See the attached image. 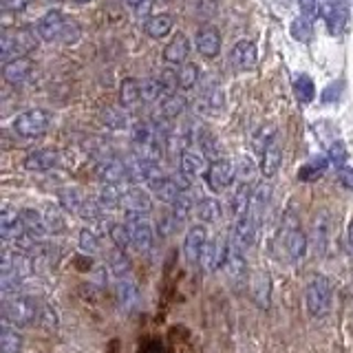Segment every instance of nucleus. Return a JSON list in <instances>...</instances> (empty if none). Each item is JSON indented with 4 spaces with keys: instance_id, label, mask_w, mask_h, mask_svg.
I'll use <instances>...</instances> for the list:
<instances>
[{
    "instance_id": "obj_1",
    "label": "nucleus",
    "mask_w": 353,
    "mask_h": 353,
    "mask_svg": "<svg viewBox=\"0 0 353 353\" xmlns=\"http://www.w3.org/2000/svg\"><path fill=\"white\" fill-rule=\"evenodd\" d=\"M40 44V36L36 27H20V29H5L0 38V55L3 62L14 58H25L31 51H36Z\"/></svg>"
},
{
    "instance_id": "obj_2",
    "label": "nucleus",
    "mask_w": 353,
    "mask_h": 353,
    "mask_svg": "<svg viewBox=\"0 0 353 353\" xmlns=\"http://www.w3.org/2000/svg\"><path fill=\"white\" fill-rule=\"evenodd\" d=\"M334 301V285L325 274H314L305 287V307L312 318H325L331 312Z\"/></svg>"
},
{
    "instance_id": "obj_3",
    "label": "nucleus",
    "mask_w": 353,
    "mask_h": 353,
    "mask_svg": "<svg viewBox=\"0 0 353 353\" xmlns=\"http://www.w3.org/2000/svg\"><path fill=\"white\" fill-rule=\"evenodd\" d=\"M40 305L36 298L31 296H14L11 301L5 305V323L14 325L18 329L22 327H31L33 323L40 320Z\"/></svg>"
},
{
    "instance_id": "obj_4",
    "label": "nucleus",
    "mask_w": 353,
    "mask_h": 353,
    "mask_svg": "<svg viewBox=\"0 0 353 353\" xmlns=\"http://www.w3.org/2000/svg\"><path fill=\"white\" fill-rule=\"evenodd\" d=\"M283 248L287 259L292 263H301L307 256V250H309V239L303 232L301 223L294 212H287L285 216V223H283Z\"/></svg>"
},
{
    "instance_id": "obj_5",
    "label": "nucleus",
    "mask_w": 353,
    "mask_h": 353,
    "mask_svg": "<svg viewBox=\"0 0 353 353\" xmlns=\"http://www.w3.org/2000/svg\"><path fill=\"white\" fill-rule=\"evenodd\" d=\"M51 126V115L44 108H29L14 119V132L22 139H38Z\"/></svg>"
},
{
    "instance_id": "obj_6",
    "label": "nucleus",
    "mask_w": 353,
    "mask_h": 353,
    "mask_svg": "<svg viewBox=\"0 0 353 353\" xmlns=\"http://www.w3.org/2000/svg\"><path fill=\"white\" fill-rule=\"evenodd\" d=\"M124 223L128 225L130 239H132V248H137L139 252H148L154 245V228L150 223L148 214H139V212H126Z\"/></svg>"
},
{
    "instance_id": "obj_7",
    "label": "nucleus",
    "mask_w": 353,
    "mask_h": 353,
    "mask_svg": "<svg viewBox=\"0 0 353 353\" xmlns=\"http://www.w3.org/2000/svg\"><path fill=\"white\" fill-rule=\"evenodd\" d=\"M203 179H205V185L214 194L225 192L228 188L234 183V179H236V163H232L230 159H223V157L214 159L212 163L208 165Z\"/></svg>"
},
{
    "instance_id": "obj_8",
    "label": "nucleus",
    "mask_w": 353,
    "mask_h": 353,
    "mask_svg": "<svg viewBox=\"0 0 353 353\" xmlns=\"http://www.w3.org/2000/svg\"><path fill=\"white\" fill-rule=\"evenodd\" d=\"M230 245H232V239H225V236L208 241V245L203 250V256H201L203 270L205 272H214V270L225 268L228 256H230Z\"/></svg>"
},
{
    "instance_id": "obj_9",
    "label": "nucleus",
    "mask_w": 353,
    "mask_h": 353,
    "mask_svg": "<svg viewBox=\"0 0 353 353\" xmlns=\"http://www.w3.org/2000/svg\"><path fill=\"white\" fill-rule=\"evenodd\" d=\"M64 25H66V16L58 9H51L36 22V31L42 42H60Z\"/></svg>"
},
{
    "instance_id": "obj_10",
    "label": "nucleus",
    "mask_w": 353,
    "mask_h": 353,
    "mask_svg": "<svg viewBox=\"0 0 353 353\" xmlns=\"http://www.w3.org/2000/svg\"><path fill=\"white\" fill-rule=\"evenodd\" d=\"M309 241H312V248L318 256H327L329 248H331V214L327 212V210L316 214Z\"/></svg>"
},
{
    "instance_id": "obj_11",
    "label": "nucleus",
    "mask_w": 353,
    "mask_h": 353,
    "mask_svg": "<svg viewBox=\"0 0 353 353\" xmlns=\"http://www.w3.org/2000/svg\"><path fill=\"white\" fill-rule=\"evenodd\" d=\"M208 245V232L203 225H192L185 232L183 239V256L190 265H199L203 256V250Z\"/></svg>"
},
{
    "instance_id": "obj_12",
    "label": "nucleus",
    "mask_w": 353,
    "mask_h": 353,
    "mask_svg": "<svg viewBox=\"0 0 353 353\" xmlns=\"http://www.w3.org/2000/svg\"><path fill=\"white\" fill-rule=\"evenodd\" d=\"M190 51H192L190 38H188L185 33L176 31L170 38V42L163 47V62L172 64V66H181L183 62H188V58H190Z\"/></svg>"
},
{
    "instance_id": "obj_13",
    "label": "nucleus",
    "mask_w": 353,
    "mask_h": 353,
    "mask_svg": "<svg viewBox=\"0 0 353 353\" xmlns=\"http://www.w3.org/2000/svg\"><path fill=\"white\" fill-rule=\"evenodd\" d=\"M259 230H261V223H259V221L254 219L250 212H245L243 216L236 219L234 230H232V241L239 243L241 248L250 250V248L254 245V243H256Z\"/></svg>"
},
{
    "instance_id": "obj_14",
    "label": "nucleus",
    "mask_w": 353,
    "mask_h": 353,
    "mask_svg": "<svg viewBox=\"0 0 353 353\" xmlns=\"http://www.w3.org/2000/svg\"><path fill=\"white\" fill-rule=\"evenodd\" d=\"M194 47L205 60H214L216 55L221 53V33H219V29L214 25H203L201 29L196 31Z\"/></svg>"
},
{
    "instance_id": "obj_15",
    "label": "nucleus",
    "mask_w": 353,
    "mask_h": 353,
    "mask_svg": "<svg viewBox=\"0 0 353 353\" xmlns=\"http://www.w3.org/2000/svg\"><path fill=\"white\" fill-rule=\"evenodd\" d=\"M256 44L252 40H239L230 51V62L236 71H252L256 66Z\"/></svg>"
},
{
    "instance_id": "obj_16",
    "label": "nucleus",
    "mask_w": 353,
    "mask_h": 353,
    "mask_svg": "<svg viewBox=\"0 0 353 353\" xmlns=\"http://www.w3.org/2000/svg\"><path fill=\"white\" fill-rule=\"evenodd\" d=\"M95 176L102 183H117L121 185L124 181H128V168H126V161H119V159H102L95 165Z\"/></svg>"
},
{
    "instance_id": "obj_17",
    "label": "nucleus",
    "mask_w": 353,
    "mask_h": 353,
    "mask_svg": "<svg viewBox=\"0 0 353 353\" xmlns=\"http://www.w3.org/2000/svg\"><path fill=\"white\" fill-rule=\"evenodd\" d=\"M250 292H252V301L256 307L268 309L272 303V276L270 272L259 270L254 272L252 283H250Z\"/></svg>"
},
{
    "instance_id": "obj_18",
    "label": "nucleus",
    "mask_w": 353,
    "mask_h": 353,
    "mask_svg": "<svg viewBox=\"0 0 353 353\" xmlns=\"http://www.w3.org/2000/svg\"><path fill=\"white\" fill-rule=\"evenodd\" d=\"M60 161V154L55 148H38L31 150L25 157V168L29 172H49Z\"/></svg>"
},
{
    "instance_id": "obj_19",
    "label": "nucleus",
    "mask_w": 353,
    "mask_h": 353,
    "mask_svg": "<svg viewBox=\"0 0 353 353\" xmlns=\"http://www.w3.org/2000/svg\"><path fill=\"white\" fill-rule=\"evenodd\" d=\"M148 188L152 190V194L159 199V201L168 203V205L181 192H188V190H183V188H181V183H179V179H176V176H168V174H159L157 179L148 183Z\"/></svg>"
},
{
    "instance_id": "obj_20",
    "label": "nucleus",
    "mask_w": 353,
    "mask_h": 353,
    "mask_svg": "<svg viewBox=\"0 0 353 353\" xmlns=\"http://www.w3.org/2000/svg\"><path fill=\"white\" fill-rule=\"evenodd\" d=\"M225 270H228V276L236 285L245 283L248 281V259H245V248H241L239 243L232 241L230 245V256H228V263H225Z\"/></svg>"
},
{
    "instance_id": "obj_21",
    "label": "nucleus",
    "mask_w": 353,
    "mask_h": 353,
    "mask_svg": "<svg viewBox=\"0 0 353 353\" xmlns=\"http://www.w3.org/2000/svg\"><path fill=\"white\" fill-rule=\"evenodd\" d=\"M31 71H33V60L29 58V55H25V58H14V60L5 62L3 77H5V82H9L11 86H18V84H25L29 80Z\"/></svg>"
},
{
    "instance_id": "obj_22",
    "label": "nucleus",
    "mask_w": 353,
    "mask_h": 353,
    "mask_svg": "<svg viewBox=\"0 0 353 353\" xmlns=\"http://www.w3.org/2000/svg\"><path fill=\"white\" fill-rule=\"evenodd\" d=\"M281 161H283V148H281L279 137H274L261 152V168L259 170L265 179H272V176L279 172Z\"/></svg>"
},
{
    "instance_id": "obj_23",
    "label": "nucleus",
    "mask_w": 353,
    "mask_h": 353,
    "mask_svg": "<svg viewBox=\"0 0 353 353\" xmlns=\"http://www.w3.org/2000/svg\"><path fill=\"white\" fill-rule=\"evenodd\" d=\"M121 210L148 214L152 210V199L146 190H141V188H126L124 196H121Z\"/></svg>"
},
{
    "instance_id": "obj_24",
    "label": "nucleus",
    "mask_w": 353,
    "mask_h": 353,
    "mask_svg": "<svg viewBox=\"0 0 353 353\" xmlns=\"http://www.w3.org/2000/svg\"><path fill=\"white\" fill-rule=\"evenodd\" d=\"M0 234L5 241H16L20 234H25V225H22L20 210H14L5 205L0 212Z\"/></svg>"
},
{
    "instance_id": "obj_25",
    "label": "nucleus",
    "mask_w": 353,
    "mask_h": 353,
    "mask_svg": "<svg viewBox=\"0 0 353 353\" xmlns=\"http://www.w3.org/2000/svg\"><path fill=\"white\" fill-rule=\"evenodd\" d=\"M115 296H117V303L124 312H132L139 303V290H137V283L130 279V276H124V279H117L115 285Z\"/></svg>"
},
{
    "instance_id": "obj_26",
    "label": "nucleus",
    "mask_w": 353,
    "mask_h": 353,
    "mask_svg": "<svg viewBox=\"0 0 353 353\" xmlns=\"http://www.w3.org/2000/svg\"><path fill=\"white\" fill-rule=\"evenodd\" d=\"M208 170L205 165V154L201 150L194 148H185L181 152V172L188 174L190 179H196V176H203Z\"/></svg>"
},
{
    "instance_id": "obj_27",
    "label": "nucleus",
    "mask_w": 353,
    "mask_h": 353,
    "mask_svg": "<svg viewBox=\"0 0 353 353\" xmlns=\"http://www.w3.org/2000/svg\"><path fill=\"white\" fill-rule=\"evenodd\" d=\"M252 194H254V188L250 181H241L234 192L230 196V212L234 219L243 216L250 210V203H252Z\"/></svg>"
},
{
    "instance_id": "obj_28",
    "label": "nucleus",
    "mask_w": 353,
    "mask_h": 353,
    "mask_svg": "<svg viewBox=\"0 0 353 353\" xmlns=\"http://www.w3.org/2000/svg\"><path fill=\"white\" fill-rule=\"evenodd\" d=\"M174 27V20L168 14H157V16H150L143 22V33L152 40H163L165 36H170Z\"/></svg>"
},
{
    "instance_id": "obj_29",
    "label": "nucleus",
    "mask_w": 353,
    "mask_h": 353,
    "mask_svg": "<svg viewBox=\"0 0 353 353\" xmlns=\"http://www.w3.org/2000/svg\"><path fill=\"white\" fill-rule=\"evenodd\" d=\"M223 108V91L216 86V84H210L205 86L201 95L196 99V110L199 113H216V110Z\"/></svg>"
},
{
    "instance_id": "obj_30",
    "label": "nucleus",
    "mask_w": 353,
    "mask_h": 353,
    "mask_svg": "<svg viewBox=\"0 0 353 353\" xmlns=\"http://www.w3.org/2000/svg\"><path fill=\"white\" fill-rule=\"evenodd\" d=\"M20 219L22 225H25V232L36 239H42L44 234H49L47 223H44V212H38L33 208H22L20 210Z\"/></svg>"
},
{
    "instance_id": "obj_31",
    "label": "nucleus",
    "mask_w": 353,
    "mask_h": 353,
    "mask_svg": "<svg viewBox=\"0 0 353 353\" xmlns=\"http://www.w3.org/2000/svg\"><path fill=\"white\" fill-rule=\"evenodd\" d=\"M141 99V82L135 77H124L119 82V106L121 108H135Z\"/></svg>"
},
{
    "instance_id": "obj_32",
    "label": "nucleus",
    "mask_w": 353,
    "mask_h": 353,
    "mask_svg": "<svg viewBox=\"0 0 353 353\" xmlns=\"http://www.w3.org/2000/svg\"><path fill=\"white\" fill-rule=\"evenodd\" d=\"M270 199H272V185L270 183H259L254 185V194H252V203H250V210L248 212L263 223V216H265V210L270 205Z\"/></svg>"
},
{
    "instance_id": "obj_33",
    "label": "nucleus",
    "mask_w": 353,
    "mask_h": 353,
    "mask_svg": "<svg viewBox=\"0 0 353 353\" xmlns=\"http://www.w3.org/2000/svg\"><path fill=\"white\" fill-rule=\"evenodd\" d=\"M196 146L199 150H201L208 159H221L223 157V146H221L219 137L214 135L212 130L208 128H199V135H196Z\"/></svg>"
},
{
    "instance_id": "obj_34",
    "label": "nucleus",
    "mask_w": 353,
    "mask_h": 353,
    "mask_svg": "<svg viewBox=\"0 0 353 353\" xmlns=\"http://www.w3.org/2000/svg\"><path fill=\"white\" fill-rule=\"evenodd\" d=\"M121 196H124V190L117 183H102L95 199L104 210H117L121 208Z\"/></svg>"
},
{
    "instance_id": "obj_35",
    "label": "nucleus",
    "mask_w": 353,
    "mask_h": 353,
    "mask_svg": "<svg viewBox=\"0 0 353 353\" xmlns=\"http://www.w3.org/2000/svg\"><path fill=\"white\" fill-rule=\"evenodd\" d=\"M194 212H196L199 221H203V223H216V221L221 219V214H223V210H221V203L216 201V199L205 196L196 203Z\"/></svg>"
},
{
    "instance_id": "obj_36",
    "label": "nucleus",
    "mask_w": 353,
    "mask_h": 353,
    "mask_svg": "<svg viewBox=\"0 0 353 353\" xmlns=\"http://www.w3.org/2000/svg\"><path fill=\"white\" fill-rule=\"evenodd\" d=\"M188 108V99L181 93H172L168 97L161 99V115L165 119H174V117H181L183 110Z\"/></svg>"
},
{
    "instance_id": "obj_37",
    "label": "nucleus",
    "mask_w": 353,
    "mask_h": 353,
    "mask_svg": "<svg viewBox=\"0 0 353 353\" xmlns=\"http://www.w3.org/2000/svg\"><path fill=\"white\" fill-rule=\"evenodd\" d=\"M22 349V336L18 327L5 323L3 325V338H0V351L3 353H20Z\"/></svg>"
},
{
    "instance_id": "obj_38",
    "label": "nucleus",
    "mask_w": 353,
    "mask_h": 353,
    "mask_svg": "<svg viewBox=\"0 0 353 353\" xmlns=\"http://www.w3.org/2000/svg\"><path fill=\"white\" fill-rule=\"evenodd\" d=\"M84 194L77 190V188H62V190L58 192V201H60V205L66 210V212H73V214H77L80 212V208H82V203H84Z\"/></svg>"
},
{
    "instance_id": "obj_39",
    "label": "nucleus",
    "mask_w": 353,
    "mask_h": 353,
    "mask_svg": "<svg viewBox=\"0 0 353 353\" xmlns=\"http://www.w3.org/2000/svg\"><path fill=\"white\" fill-rule=\"evenodd\" d=\"M194 208H196V205H194V199H192L190 190H188V192H181V194L176 196L174 201L170 203V212L183 223V221L190 219V214L194 212Z\"/></svg>"
},
{
    "instance_id": "obj_40",
    "label": "nucleus",
    "mask_w": 353,
    "mask_h": 353,
    "mask_svg": "<svg viewBox=\"0 0 353 353\" xmlns=\"http://www.w3.org/2000/svg\"><path fill=\"white\" fill-rule=\"evenodd\" d=\"M62 205H49L44 210V223H47V230L49 234H62L66 232V221H64V214H62Z\"/></svg>"
},
{
    "instance_id": "obj_41",
    "label": "nucleus",
    "mask_w": 353,
    "mask_h": 353,
    "mask_svg": "<svg viewBox=\"0 0 353 353\" xmlns=\"http://www.w3.org/2000/svg\"><path fill=\"white\" fill-rule=\"evenodd\" d=\"M165 95V88L161 84L159 77H150V80H143L141 82V99L143 102H159Z\"/></svg>"
},
{
    "instance_id": "obj_42",
    "label": "nucleus",
    "mask_w": 353,
    "mask_h": 353,
    "mask_svg": "<svg viewBox=\"0 0 353 353\" xmlns=\"http://www.w3.org/2000/svg\"><path fill=\"white\" fill-rule=\"evenodd\" d=\"M176 73H179V88L181 91H192L199 82V66L192 62H183L179 69H176Z\"/></svg>"
},
{
    "instance_id": "obj_43",
    "label": "nucleus",
    "mask_w": 353,
    "mask_h": 353,
    "mask_svg": "<svg viewBox=\"0 0 353 353\" xmlns=\"http://www.w3.org/2000/svg\"><path fill=\"white\" fill-rule=\"evenodd\" d=\"M108 236H110V241L115 243L117 250L126 252L132 245V239H130V232H128L126 223H110L108 225Z\"/></svg>"
},
{
    "instance_id": "obj_44",
    "label": "nucleus",
    "mask_w": 353,
    "mask_h": 353,
    "mask_svg": "<svg viewBox=\"0 0 353 353\" xmlns=\"http://www.w3.org/2000/svg\"><path fill=\"white\" fill-rule=\"evenodd\" d=\"M329 157H320V159H314L309 161L307 165H303L301 172H298V179L303 181H312V179H318V176H323V172L329 168Z\"/></svg>"
},
{
    "instance_id": "obj_45",
    "label": "nucleus",
    "mask_w": 353,
    "mask_h": 353,
    "mask_svg": "<svg viewBox=\"0 0 353 353\" xmlns=\"http://www.w3.org/2000/svg\"><path fill=\"white\" fill-rule=\"evenodd\" d=\"M108 270H110V274L115 276V279H124V276H128V272H130V263H128V259H126L124 250H115L113 254H110V259H108Z\"/></svg>"
},
{
    "instance_id": "obj_46",
    "label": "nucleus",
    "mask_w": 353,
    "mask_h": 353,
    "mask_svg": "<svg viewBox=\"0 0 353 353\" xmlns=\"http://www.w3.org/2000/svg\"><path fill=\"white\" fill-rule=\"evenodd\" d=\"M77 245H80V250L84 254H88V256H93V254L99 252V236L95 234V230L91 228H82L80 230V236H77Z\"/></svg>"
},
{
    "instance_id": "obj_47",
    "label": "nucleus",
    "mask_w": 353,
    "mask_h": 353,
    "mask_svg": "<svg viewBox=\"0 0 353 353\" xmlns=\"http://www.w3.org/2000/svg\"><path fill=\"white\" fill-rule=\"evenodd\" d=\"M102 121H104V126L110 130H121V128L128 126L126 113L121 108H106L102 113Z\"/></svg>"
},
{
    "instance_id": "obj_48",
    "label": "nucleus",
    "mask_w": 353,
    "mask_h": 353,
    "mask_svg": "<svg viewBox=\"0 0 353 353\" xmlns=\"http://www.w3.org/2000/svg\"><path fill=\"white\" fill-rule=\"evenodd\" d=\"M80 38H82V27L77 25L73 18H66V25H64V33H62L60 44H66V47H71V44H75Z\"/></svg>"
},
{
    "instance_id": "obj_49",
    "label": "nucleus",
    "mask_w": 353,
    "mask_h": 353,
    "mask_svg": "<svg viewBox=\"0 0 353 353\" xmlns=\"http://www.w3.org/2000/svg\"><path fill=\"white\" fill-rule=\"evenodd\" d=\"M159 80H161V84L165 88V93H168V95L176 93V88H179V73H176L174 69H163L159 73ZM168 95H165V97H168Z\"/></svg>"
},
{
    "instance_id": "obj_50",
    "label": "nucleus",
    "mask_w": 353,
    "mask_h": 353,
    "mask_svg": "<svg viewBox=\"0 0 353 353\" xmlns=\"http://www.w3.org/2000/svg\"><path fill=\"white\" fill-rule=\"evenodd\" d=\"M256 174V163L250 157H241L236 161V176H241V181H252V176Z\"/></svg>"
},
{
    "instance_id": "obj_51",
    "label": "nucleus",
    "mask_w": 353,
    "mask_h": 353,
    "mask_svg": "<svg viewBox=\"0 0 353 353\" xmlns=\"http://www.w3.org/2000/svg\"><path fill=\"white\" fill-rule=\"evenodd\" d=\"M329 161L336 165V168H340V165H345V161H347V148H345V143L342 141H336L334 146L329 148Z\"/></svg>"
},
{
    "instance_id": "obj_52",
    "label": "nucleus",
    "mask_w": 353,
    "mask_h": 353,
    "mask_svg": "<svg viewBox=\"0 0 353 353\" xmlns=\"http://www.w3.org/2000/svg\"><path fill=\"white\" fill-rule=\"evenodd\" d=\"M296 88H298V95H301V99L303 102H309V99L314 97V84L309 82V77H298V84H296Z\"/></svg>"
},
{
    "instance_id": "obj_53",
    "label": "nucleus",
    "mask_w": 353,
    "mask_h": 353,
    "mask_svg": "<svg viewBox=\"0 0 353 353\" xmlns=\"http://www.w3.org/2000/svg\"><path fill=\"white\" fill-rule=\"evenodd\" d=\"M336 170H338V183L353 192V168L351 165H340Z\"/></svg>"
},
{
    "instance_id": "obj_54",
    "label": "nucleus",
    "mask_w": 353,
    "mask_h": 353,
    "mask_svg": "<svg viewBox=\"0 0 353 353\" xmlns=\"http://www.w3.org/2000/svg\"><path fill=\"white\" fill-rule=\"evenodd\" d=\"M292 33H294V38L296 40H307L309 38V18H301V20H296L294 25H292Z\"/></svg>"
},
{
    "instance_id": "obj_55",
    "label": "nucleus",
    "mask_w": 353,
    "mask_h": 353,
    "mask_svg": "<svg viewBox=\"0 0 353 353\" xmlns=\"http://www.w3.org/2000/svg\"><path fill=\"white\" fill-rule=\"evenodd\" d=\"M298 7L305 18H314L318 14V0H298Z\"/></svg>"
},
{
    "instance_id": "obj_56",
    "label": "nucleus",
    "mask_w": 353,
    "mask_h": 353,
    "mask_svg": "<svg viewBox=\"0 0 353 353\" xmlns=\"http://www.w3.org/2000/svg\"><path fill=\"white\" fill-rule=\"evenodd\" d=\"M29 3H31V0H3V7L7 11H14V14H18V11H22Z\"/></svg>"
},
{
    "instance_id": "obj_57",
    "label": "nucleus",
    "mask_w": 353,
    "mask_h": 353,
    "mask_svg": "<svg viewBox=\"0 0 353 353\" xmlns=\"http://www.w3.org/2000/svg\"><path fill=\"white\" fill-rule=\"evenodd\" d=\"M135 11H137V16H141V18H150V11H152V0H143L141 5H137V7H135Z\"/></svg>"
},
{
    "instance_id": "obj_58",
    "label": "nucleus",
    "mask_w": 353,
    "mask_h": 353,
    "mask_svg": "<svg viewBox=\"0 0 353 353\" xmlns=\"http://www.w3.org/2000/svg\"><path fill=\"white\" fill-rule=\"evenodd\" d=\"M347 248H349V252L353 254V221L349 223V230H347Z\"/></svg>"
},
{
    "instance_id": "obj_59",
    "label": "nucleus",
    "mask_w": 353,
    "mask_h": 353,
    "mask_svg": "<svg viewBox=\"0 0 353 353\" xmlns=\"http://www.w3.org/2000/svg\"><path fill=\"white\" fill-rule=\"evenodd\" d=\"M126 3H128L130 7H137V5H141V3H143V0H126Z\"/></svg>"
},
{
    "instance_id": "obj_60",
    "label": "nucleus",
    "mask_w": 353,
    "mask_h": 353,
    "mask_svg": "<svg viewBox=\"0 0 353 353\" xmlns=\"http://www.w3.org/2000/svg\"><path fill=\"white\" fill-rule=\"evenodd\" d=\"M75 3H80V5H84V3H91V0H75Z\"/></svg>"
}]
</instances>
